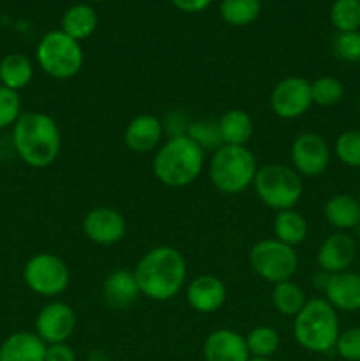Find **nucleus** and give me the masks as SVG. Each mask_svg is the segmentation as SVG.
Segmentation results:
<instances>
[{
	"mask_svg": "<svg viewBox=\"0 0 360 361\" xmlns=\"http://www.w3.org/2000/svg\"><path fill=\"white\" fill-rule=\"evenodd\" d=\"M325 300L341 312L360 310V275L355 271H341L328 275L323 286Z\"/></svg>",
	"mask_w": 360,
	"mask_h": 361,
	"instance_id": "obj_18",
	"label": "nucleus"
},
{
	"mask_svg": "<svg viewBox=\"0 0 360 361\" xmlns=\"http://www.w3.org/2000/svg\"><path fill=\"white\" fill-rule=\"evenodd\" d=\"M34 78V63L23 53H9L0 60V85L20 92Z\"/></svg>",
	"mask_w": 360,
	"mask_h": 361,
	"instance_id": "obj_23",
	"label": "nucleus"
},
{
	"mask_svg": "<svg viewBox=\"0 0 360 361\" xmlns=\"http://www.w3.org/2000/svg\"><path fill=\"white\" fill-rule=\"evenodd\" d=\"M97 28V13L87 4H74L64 13L60 30L74 41L81 42L90 37Z\"/></svg>",
	"mask_w": 360,
	"mask_h": 361,
	"instance_id": "obj_25",
	"label": "nucleus"
},
{
	"mask_svg": "<svg viewBox=\"0 0 360 361\" xmlns=\"http://www.w3.org/2000/svg\"><path fill=\"white\" fill-rule=\"evenodd\" d=\"M339 334L337 310L325 298L307 300L293 321V335L300 348L311 353L334 351Z\"/></svg>",
	"mask_w": 360,
	"mask_h": 361,
	"instance_id": "obj_4",
	"label": "nucleus"
},
{
	"mask_svg": "<svg viewBox=\"0 0 360 361\" xmlns=\"http://www.w3.org/2000/svg\"><path fill=\"white\" fill-rule=\"evenodd\" d=\"M85 236L92 243L101 247L116 245L124 240L127 233V222L119 210L112 207L92 208L83 219Z\"/></svg>",
	"mask_w": 360,
	"mask_h": 361,
	"instance_id": "obj_13",
	"label": "nucleus"
},
{
	"mask_svg": "<svg viewBox=\"0 0 360 361\" xmlns=\"http://www.w3.org/2000/svg\"><path fill=\"white\" fill-rule=\"evenodd\" d=\"M205 361H247L251 358L246 337L229 328L208 334L203 342Z\"/></svg>",
	"mask_w": 360,
	"mask_h": 361,
	"instance_id": "obj_17",
	"label": "nucleus"
},
{
	"mask_svg": "<svg viewBox=\"0 0 360 361\" xmlns=\"http://www.w3.org/2000/svg\"><path fill=\"white\" fill-rule=\"evenodd\" d=\"M222 145L247 147L254 133V122L246 109H229L217 120Z\"/></svg>",
	"mask_w": 360,
	"mask_h": 361,
	"instance_id": "obj_21",
	"label": "nucleus"
},
{
	"mask_svg": "<svg viewBox=\"0 0 360 361\" xmlns=\"http://www.w3.org/2000/svg\"><path fill=\"white\" fill-rule=\"evenodd\" d=\"M253 189L265 207L282 212L292 210L299 204L304 192V183L302 176L292 166L272 162L258 168Z\"/></svg>",
	"mask_w": 360,
	"mask_h": 361,
	"instance_id": "obj_6",
	"label": "nucleus"
},
{
	"mask_svg": "<svg viewBox=\"0 0 360 361\" xmlns=\"http://www.w3.org/2000/svg\"><path fill=\"white\" fill-rule=\"evenodd\" d=\"M23 281L35 295L56 298L69 288L71 271L62 257L52 252H39L25 264Z\"/></svg>",
	"mask_w": 360,
	"mask_h": 361,
	"instance_id": "obj_9",
	"label": "nucleus"
},
{
	"mask_svg": "<svg viewBox=\"0 0 360 361\" xmlns=\"http://www.w3.org/2000/svg\"><path fill=\"white\" fill-rule=\"evenodd\" d=\"M133 274L141 296L152 302H168L186 288L187 263L179 249L159 245L140 257Z\"/></svg>",
	"mask_w": 360,
	"mask_h": 361,
	"instance_id": "obj_1",
	"label": "nucleus"
},
{
	"mask_svg": "<svg viewBox=\"0 0 360 361\" xmlns=\"http://www.w3.org/2000/svg\"><path fill=\"white\" fill-rule=\"evenodd\" d=\"M313 106L311 81L302 76L282 78L270 92V108L282 120H295L306 115Z\"/></svg>",
	"mask_w": 360,
	"mask_h": 361,
	"instance_id": "obj_10",
	"label": "nucleus"
},
{
	"mask_svg": "<svg viewBox=\"0 0 360 361\" xmlns=\"http://www.w3.org/2000/svg\"><path fill=\"white\" fill-rule=\"evenodd\" d=\"M46 348L35 331H16L0 345V361H44Z\"/></svg>",
	"mask_w": 360,
	"mask_h": 361,
	"instance_id": "obj_20",
	"label": "nucleus"
},
{
	"mask_svg": "<svg viewBox=\"0 0 360 361\" xmlns=\"http://www.w3.org/2000/svg\"><path fill=\"white\" fill-rule=\"evenodd\" d=\"M258 168L256 157L247 147L221 145L212 154L208 175L219 192L236 196L253 187Z\"/></svg>",
	"mask_w": 360,
	"mask_h": 361,
	"instance_id": "obj_5",
	"label": "nucleus"
},
{
	"mask_svg": "<svg viewBox=\"0 0 360 361\" xmlns=\"http://www.w3.org/2000/svg\"><path fill=\"white\" fill-rule=\"evenodd\" d=\"M76 312L66 302L46 303L35 317V334L46 345L64 344L76 330Z\"/></svg>",
	"mask_w": 360,
	"mask_h": 361,
	"instance_id": "obj_12",
	"label": "nucleus"
},
{
	"mask_svg": "<svg viewBox=\"0 0 360 361\" xmlns=\"http://www.w3.org/2000/svg\"><path fill=\"white\" fill-rule=\"evenodd\" d=\"M249 267L254 274L270 284L292 281L299 270V256L295 247L272 238L260 240L249 250Z\"/></svg>",
	"mask_w": 360,
	"mask_h": 361,
	"instance_id": "obj_8",
	"label": "nucleus"
},
{
	"mask_svg": "<svg viewBox=\"0 0 360 361\" xmlns=\"http://www.w3.org/2000/svg\"><path fill=\"white\" fill-rule=\"evenodd\" d=\"M246 344L251 356L272 358V356L277 353L279 345H281V337H279L275 328L261 324V326L253 328V330L246 335Z\"/></svg>",
	"mask_w": 360,
	"mask_h": 361,
	"instance_id": "obj_28",
	"label": "nucleus"
},
{
	"mask_svg": "<svg viewBox=\"0 0 360 361\" xmlns=\"http://www.w3.org/2000/svg\"><path fill=\"white\" fill-rule=\"evenodd\" d=\"M356 200H359V203H360V192H359V196H356Z\"/></svg>",
	"mask_w": 360,
	"mask_h": 361,
	"instance_id": "obj_41",
	"label": "nucleus"
},
{
	"mask_svg": "<svg viewBox=\"0 0 360 361\" xmlns=\"http://www.w3.org/2000/svg\"><path fill=\"white\" fill-rule=\"evenodd\" d=\"M247 361H274L272 358H258V356H251Z\"/></svg>",
	"mask_w": 360,
	"mask_h": 361,
	"instance_id": "obj_38",
	"label": "nucleus"
},
{
	"mask_svg": "<svg viewBox=\"0 0 360 361\" xmlns=\"http://www.w3.org/2000/svg\"><path fill=\"white\" fill-rule=\"evenodd\" d=\"M35 59L42 73L53 80H71L81 71L85 62L81 42L62 30H52L42 35L35 49Z\"/></svg>",
	"mask_w": 360,
	"mask_h": 361,
	"instance_id": "obj_7",
	"label": "nucleus"
},
{
	"mask_svg": "<svg viewBox=\"0 0 360 361\" xmlns=\"http://www.w3.org/2000/svg\"><path fill=\"white\" fill-rule=\"evenodd\" d=\"M355 231H356V236H359V240H360V222H359V224H356Z\"/></svg>",
	"mask_w": 360,
	"mask_h": 361,
	"instance_id": "obj_39",
	"label": "nucleus"
},
{
	"mask_svg": "<svg viewBox=\"0 0 360 361\" xmlns=\"http://www.w3.org/2000/svg\"><path fill=\"white\" fill-rule=\"evenodd\" d=\"M21 113L20 94L0 85V130L13 127Z\"/></svg>",
	"mask_w": 360,
	"mask_h": 361,
	"instance_id": "obj_34",
	"label": "nucleus"
},
{
	"mask_svg": "<svg viewBox=\"0 0 360 361\" xmlns=\"http://www.w3.org/2000/svg\"><path fill=\"white\" fill-rule=\"evenodd\" d=\"M173 6L179 11L187 14H196L207 9L212 4V0H172Z\"/></svg>",
	"mask_w": 360,
	"mask_h": 361,
	"instance_id": "obj_37",
	"label": "nucleus"
},
{
	"mask_svg": "<svg viewBox=\"0 0 360 361\" xmlns=\"http://www.w3.org/2000/svg\"><path fill=\"white\" fill-rule=\"evenodd\" d=\"M219 13L232 27H246L260 16L261 0H222Z\"/></svg>",
	"mask_w": 360,
	"mask_h": 361,
	"instance_id": "obj_27",
	"label": "nucleus"
},
{
	"mask_svg": "<svg viewBox=\"0 0 360 361\" xmlns=\"http://www.w3.org/2000/svg\"><path fill=\"white\" fill-rule=\"evenodd\" d=\"M289 159L300 176H320L330 164V148L320 134L302 133L293 140Z\"/></svg>",
	"mask_w": 360,
	"mask_h": 361,
	"instance_id": "obj_11",
	"label": "nucleus"
},
{
	"mask_svg": "<svg viewBox=\"0 0 360 361\" xmlns=\"http://www.w3.org/2000/svg\"><path fill=\"white\" fill-rule=\"evenodd\" d=\"M325 219L337 231L355 229L360 222V203L352 194H335L325 203Z\"/></svg>",
	"mask_w": 360,
	"mask_h": 361,
	"instance_id": "obj_22",
	"label": "nucleus"
},
{
	"mask_svg": "<svg viewBox=\"0 0 360 361\" xmlns=\"http://www.w3.org/2000/svg\"><path fill=\"white\" fill-rule=\"evenodd\" d=\"M272 231H274L275 240L289 247H296L307 238L309 224H307L306 217L300 212L292 208V210L275 212Z\"/></svg>",
	"mask_w": 360,
	"mask_h": 361,
	"instance_id": "obj_24",
	"label": "nucleus"
},
{
	"mask_svg": "<svg viewBox=\"0 0 360 361\" xmlns=\"http://www.w3.org/2000/svg\"><path fill=\"white\" fill-rule=\"evenodd\" d=\"M306 303V293H304V289L296 282L284 281L274 284V289H272V305H274L275 312H279L281 316L295 317L304 309Z\"/></svg>",
	"mask_w": 360,
	"mask_h": 361,
	"instance_id": "obj_26",
	"label": "nucleus"
},
{
	"mask_svg": "<svg viewBox=\"0 0 360 361\" xmlns=\"http://www.w3.org/2000/svg\"><path fill=\"white\" fill-rule=\"evenodd\" d=\"M44 361H76V353L67 342L64 344H52L46 348Z\"/></svg>",
	"mask_w": 360,
	"mask_h": 361,
	"instance_id": "obj_36",
	"label": "nucleus"
},
{
	"mask_svg": "<svg viewBox=\"0 0 360 361\" xmlns=\"http://www.w3.org/2000/svg\"><path fill=\"white\" fill-rule=\"evenodd\" d=\"M335 157L349 168H360V130L352 129L335 140Z\"/></svg>",
	"mask_w": 360,
	"mask_h": 361,
	"instance_id": "obj_31",
	"label": "nucleus"
},
{
	"mask_svg": "<svg viewBox=\"0 0 360 361\" xmlns=\"http://www.w3.org/2000/svg\"><path fill=\"white\" fill-rule=\"evenodd\" d=\"M311 95H313V104L330 108V106L341 102L342 95H344V87L337 78L321 76L311 81Z\"/></svg>",
	"mask_w": 360,
	"mask_h": 361,
	"instance_id": "obj_30",
	"label": "nucleus"
},
{
	"mask_svg": "<svg viewBox=\"0 0 360 361\" xmlns=\"http://www.w3.org/2000/svg\"><path fill=\"white\" fill-rule=\"evenodd\" d=\"M334 351L346 361H360V328H348L341 331Z\"/></svg>",
	"mask_w": 360,
	"mask_h": 361,
	"instance_id": "obj_35",
	"label": "nucleus"
},
{
	"mask_svg": "<svg viewBox=\"0 0 360 361\" xmlns=\"http://www.w3.org/2000/svg\"><path fill=\"white\" fill-rule=\"evenodd\" d=\"M102 300L113 310H127L141 296L133 270H113L102 282Z\"/></svg>",
	"mask_w": 360,
	"mask_h": 361,
	"instance_id": "obj_19",
	"label": "nucleus"
},
{
	"mask_svg": "<svg viewBox=\"0 0 360 361\" xmlns=\"http://www.w3.org/2000/svg\"><path fill=\"white\" fill-rule=\"evenodd\" d=\"M164 136V123L154 115H138L131 120L124 130V143L138 155L150 154L161 147Z\"/></svg>",
	"mask_w": 360,
	"mask_h": 361,
	"instance_id": "obj_16",
	"label": "nucleus"
},
{
	"mask_svg": "<svg viewBox=\"0 0 360 361\" xmlns=\"http://www.w3.org/2000/svg\"><path fill=\"white\" fill-rule=\"evenodd\" d=\"M205 168V150L187 134L166 140L152 161L154 176L166 187L182 189L198 180Z\"/></svg>",
	"mask_w": 360,
	"mask_h": 361,
	"instance_id": "obj_3",
	"label": "nucleus"
},
{
	"mask_svg": "<svg viewBox=\"0 0 360 361\" xmlns=\"http://www.w3.org/2000/svg\"><path fill=\"white\" fill-rule=\"evenodd\" d=\"M330 23L337 32L360 30V0H334Z\"/></svg>",
	"mask_w": 360,
	"mask_h": 361,
	"instance_id": "obj_29",
	"label": "nucleus"
},
{
	"mask_svg": "<svg viewBox=\"0 0 360 361\" xmlns=\"http://www.w3.org/2000/svg\"><path fill=\"white\" fill-rule=\"evenodd\" d=\"M13 145L27 166H52L62 150V133L53 116L44 111H23L13 126Z\"/></svg>",
	"mask_w": 360,
	"mask_h": 361,
	"instance_id": "obj_2",
	"label": "nucleus"
},
{
	"mask_svg": "<svg viewBox=\"0 0 360 361\" xmlns=\"http://www.w3.org/2000/svg\"><path fill=\"white\" fill-rule=\"evenodd\" d=\"M359 113H360V99H359Z\"/></svg>",
	"mask_w": 360,
	"mask_h": 361,
	"instance_id": "obj_42",
	"label": "nucleus"
},
{
	"mask_svg": "<svg viewBox=\"0 0 360 361\" xmlns=\"http://www.w3.org/2000/svg\"><path fill=\"white\" fill-rule=\"evenodd\" d=\"M332 49L342 62H360V30L337 32L332 41Z\"/></svg>",
	"mask_w": 360,
	"mask_h": 361,
	"instance_id": "obj_32",
	"label": "nucleus"
},
{
	"mask_svg": "<svg viewBox=\"0 0 360 361\" xmlns=\"http://www.w3.org/2000/svg\"><path fill=\"white\" fill-rule=\"evenodd\" d=\"M226 286L219 277L210 274L198 275L186 288V302L194 312L214 314L226 302Z\"/></svg>",
	"mask_w": 360,
	"mask_h": 361,
	"instance_id": "obj_14",
	"label": "nucleus"
},
{
	"mask_svg": "<svg viewBox=\"0 0 360 361\" xmlns=\"http://www.w3.org/2000/svg\"><path fill=\"white\" fill-rule=\"evenodd\" d=\"M92 2H104V0H92Z\"/></svg>",
	"mask_w": 360,
	"mask_h": 361,
	"instance_id": "obj_40",
	"label": "nucleus"
},
{
	"mask_svg": "<svg viewBox=\"0 0 360 361\" xmlns=\"http://www.w3.org/2000/svg\"><path fill=\"white\" fill-rule=\"evenodd\" d=\"M356 256V242L355 238L346 231H337L334 235L327 236L320 245L316 254L318 267L327 275L341 274L346 271Z\"/></svg>",
	"mask_w": 360,
	"mask_h": 361,
	"instance_id": "obj_15",
	"label": "nucleus"
},
{
	"mask_svg": "<svg viewBox=\"0 0 360 361\" xmlns=\"http://www.w3.org/2000/svg\"><path fill=\"white\" fill-rule=\"evenodd\" d=\"M186 134L194 143L200 145L203 150H207V148L217 150L222 145L221 136H219L217 122H193L187 126Z\"/></svg>",
	"mask_w": 360,
	"mask_h": 361,
	"instance_id": "obj_33",
	"label": "nucleus"
}]
</instances>
